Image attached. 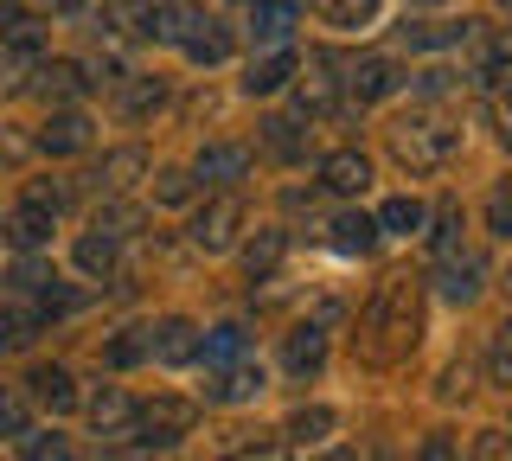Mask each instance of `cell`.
Masks as SVG:
<instances>
[{
  "instance_id": "6da1fadb",
  "label": "cell",
  "mask_w": 512,
  "mask_h": 461,
  "mask_svg": "<svg viewBox=\"0 0 512 461\" xmlns=\"http://www.w3.org/2000/svg\"><path fill=\"white\" fill-rule=\"evenodd\" d=\"M365 333H378V359H397V353L416 346V333H423V308H416V289L404 276H391L372 295V308H365Z\"/></svg>"
},
{
  "instance_id": "7a4b0ae2",
  "label": "cell",
  "mask_w": 512,
  "mask_h": 461,
  "mask_svg": "<svg viewBox=\"0 0 512 461\" xmlns=\"http://www.w3.org/2000/svg\"><path fill=\"white\" fill-rule=\"evenodd\" d=\"M455 148H461V135L448 129L436 109H416V116H404V122L391 129V154H397L410 173H442L448 161H455Z\"/></svg>"
},
{
  "instance_id": "3957f363",
  "label": "cell",
  "mask_w": 512,
  "mask_h": 461,
  "mask_svg": "<svg viewBox=\"0 0 512 461\" xmlns=\"http://www.w3.org/2000/svg\"><path fill=\"white\" fill-rule=\"evenodd\" d=\"M237 231H244V199L218 193V199H205L199 212H192L186 244H192V250H205V257H224V250L237 244Z\"/></svg>"
},
{
  "instance_id": "277c9868",
  "label": "cell",
  "mask_w": 512,
  "mask_h": 461,
  "mask_svg": "<svg viewBox=\"0 0 512 461\" xmlns=\"http://www.w3.org/2000/svg\"><path fill=\"white\" fill-rule=\"evenodd\" d=\"M199 423V404H186V397H154L148 410H135V429H128V442H141V449H167V442H180L186 429Z\"/></svg>"
},
{
  "instance_id": "5b68a950",
  "label": "cell",
  "mask_w": 512,
  "mask_h": 461,
  "mask_svg": "<svg viewBox=\"0 0 512 461\" xmlns=\"http://www.w3.org/2000/svg\"><path fill=\"white\" fill-rule=\"evenodd\" d=\"M340 71H346V65H340L333 52H308V84H301V97H295L301 116H320V109H333V97H340V84H346Z\"/></svg>"
},
{
  "instance_id": "8992f818",
  "label": "cell",
  "mask_w": 512,
  "mask_h": 461,
  "mask_svg": "<svg viewBox=\"0 0 512 461\" xmlns=\"http://www.w3.org/2000/svg\"><path fill=\"white\" fill-rule=\"evenodd\" d=\"M244 26H250L256 45L276 52V45H288V33L301 26V0H250V20Z\"/></svg>"
},
{
  "instance_id": "52a82bcc",
  "label": "cell",
  "mask_w": 512,
  "mask_h": 461,
  "mask_svg": "<svg viewBox=\"0 0 512 461\" xmlns=\"http://www.w3.org/2000/svg\"><path fill=\"white\" fill-rule=\"evenodd\" d=\"M148 359H160V365H192V359H199V327L180 321V314L154 321L148 327Z\"/></svg>"
},
{
  "instance_id": "ba28073f",
  "label": "cell",
  "mask_w": 512,
  "mask_h": 461,
  "mask_svg": "<svg viewBox=\"0 0 512 461\" xmlns=\"http://www.w3.org/2000/svg\"><path fill=\"white\" fill-rule=\"evenodd\" d=\"M244 173H250L244 141H212V148H199V161H192V180H205V186H237Z\"/></svg>"
},
{
  "instance_id": "9c48e42d",
  "label": "cell",
  "mask_w": 512,
  "mask_h": 461,
  "mask_svg": "<svg viewBox=\"0 0 512 461\" xmlns=\"http://www.w3.org/2000/svg\"><path fill=\"white\" fill-rule=\"evenodd\" d=\"M263 391H269V378H263V365H250V359L218 365L212 385H205V397H212V404H256Z\"/></svg>"
},
{
  "instance_id": "30bf717a",
  "label": "cell",
  "mask_w": 512,
  "mask_h": 461,
  "mask_svg": "<svg viewBox=\"0 0 512 461\" xmlns=\"http://www.w3.org/2000/svg\"><path fill=\"white\" fill-rule=\"evenodd\" d=\"M135 397H128V391H116V385H103V391H96L90 397V429H96V436H116V442H128V429H135Z\"/></svg>"
},
{
  "instance_id": "8fae6325",
  "label": "cell",
  "mask_w": 512,
  "mask_h": 461,
  "mask_svg": "<svg viewBox=\"0 0 512 461\" xmlns=\"http://www.w3.org/2000/svg\"><path fill=\"white\" fill-rule=\"evenodd\" d=\"M180 52L192 58V65H231L237 39H231V26H218V20H192L186 39H180Z\"/></svg>"
},
{
  "instance_id": "7c38bea8",
  "label": "cell",
  "mask_w": 512,
  "mask_h": 461,
  "mask_svg": "<svg viewBox=\"0 0 512 461\" xmlns=\"http://www.w3.org/2000/svg\"><path fill=\"white\" fill-rule=\"evenodd\" d=\"M397 84H404V71H397L391 58H359V65H346V90L359 103H384Z\"/></svg>"
},
{
  "instance_id": "4fadbf2b",
  "label": "cell",
  "mask_w": 512,
  "mask_h": 461,
  "mask_svg": "<svg viewBox=\"0 0 512 461\" xmlns=\"http://www.w3.org/2000/svg\"><path fill=\"white\" fill-rule=\"evenodd\" d=\"M282 365L295 378H314L320 365H327V327H314V321H301L295 333L282 340Z\"/></svg>"
},
{
  "instance_id": "5bb4252c",
  "label": "cell",
  "mask_w": 512,
  "mask_h": 461,
  "mask_svg": "<svg viewBox=\"0 0 512 461\" xmlns=\"http://www.w3.org/2000/svg\"><path fill=\"white\" fill-rule=\"evenodd\" d=\"M320 186H327V193H340V199L365 193V186H372V161H365V154H352V148L327 154V161H320Z\"/></svg>"
},
{
  "instance_id": "9a60e30c",
  "label": "cell",
  "mask_w": 512,
  "mask_h": 461,
  "mask_svg": "<svg viewBox=\"0 0 512 461\" xmlns=\"http://www.w3.org/2000/svg\"><path fill=\"white\" fill-rule=\"evenodd\" d=\"M244 353H250V327L244 321H218L212 333H199V359L212 365V372L218 365H237Z\"/></svg>"
},
{
  "instance_id": "2e32d148",
  "label": "cell",
  "mask_w": 512,
  "mask_h": 461,
  "mask_svg": "<svg viewBox=\"0 0 512 461\" xmlns=\"http://www.w3.org/2000/svg\"><path fill=\"white\" fill-rule=\"evenodd\" d=\"M39 148L45 154H84L90 148V116H84V109H58V116L45 122Z\"/></svg>"
},
{
  "instance_id": "e0dca14e",
  "label": "cell",
  "mask_w": 512,
  "mask_h": 461,
  "mask_svg": "<svg viewBox=\"0 0 512 461\" xmlns=\"http://www.w3.org/2000/svg\"><path fill=\"white\" fill-rule=\"evenodd\" d=\"M0 45L20 52V58H32L45 45V20H39V13H26V7H0Z\"/></svg>"
},
{
  "instance_id": "ac0fdd59",
  "label": "cell",
  "mask_w": 512,
  "mask_h": 461,
  "mask_svg": "<svg viewBox=\"0 0 512 461\" xmlns=\"http://www.w3.org/2000/svg\"><path fill=\"white\" fill-rule=\"evenodd\" d=\"M295 65H301V58L288 52V45H276V52H269V58H256V65H250L244 90H250V97H276V90L288 84V77H295Z\"/></svg>"
},
{
  "instance_id": "d6986e66",
  "label": "cell",
  "mask_w": 512,
  "mask_h": 461,
  "mask_svg": "<svg viewBox=\"0 0 512 461\" xmlns=\"http://www.w3.org/2000/svg\"><path fill=\"white\" fill-rule=\"evenodd\" d=\"M52 218H58V212H45V205H32V199H26L20 212L7 218V244H13V250H39V244H52Z\"/></svg>"
},
{
  "instance_id": "ffe728a7",
  "label": "cell",
  "mask_w": 512,
  "mask_h": 461,
  "mask_svg": "<svg viewBox=\"0 0 512 461\" xmlns=\"http://www.w3.org/2000/svg\"><path fill=\"white\" fill-rule=\"evenodd\" d=\"M423 225H429V205L410 199V193H397V199L378 205V237H410V231H423Z\"/></svg>"
},
{
  "instance_id": "44dd1931",
  "label": "cell",
  "mask_w": 512,
  "mask_h": 461,
  "mask_svg": "<svg viewBox=\"0 0 512 461\" xmlns=\"http://www.w3.org/2000/svg\"><path fill=\"white\" fill-rule=\"evenodd\" d=\"M474 33V20H423V26H404L410 52H448V45H461Z\"/></svg>"
},
{
  "instance_id": "7402d4cb",
  "label": "cell",
  "mask_w": 512,
  "mask_h": 461,
  "mask_svg": "<svg viewBox=\"0 0 512 461\" xmlns=\"http://www.w3.org/2000/svg\"><path fill=\"white\" fill-rule=\"evenodd\" d=\"M333 250L340 257H372V244H378V218H359V212H346V218H333Z\"/></svg>"
},
{
  "instance_id": "603a6c76",
  "label": "cell",
  "mask_w": 512,
  "mask_h": 461,
  "mask_svg": "<svg viewBox=\"0 0 512 461\" xmlns=\"http://www.w3.org/2000/svg\"><path fill=\"white\" fill-rule=\"evenodd\" d=\"M32 397H39L45 410H71L77 404V385H71V372H64V365H32Z\"/></svg>"
},
{
  "instance_id": "cb8c5ba5",
  "label": "cell",
  "mask_w": 512,
  "mask_h": 461,
  "mask_svg": "<svg viewBox=\"0 0 512 461\" xmlns=\"http://www.w3.org/2000/svg\"><path fill=\"white\" fill-rule=\"evenodd\" d=\"M480 276H487V263H480V257H442V295L448 301H474L480 295Z\"/></svg>"
},
{
  "instance_id": "d4e9b609",
  "label": "cell",
  "mask_w": 512,
  "mask_h": 461,
  "mask_svg": "<svg viewBox=\"0 0 512 461\" xmlns=\"http://www.w3.org/2000/svg\"><path fill=\"white\" fill-rule=\"evenodd\" d=\"M90 231L96 237H135L141 231V205H128V199H109V205H96V218H90Z\"/></svg>"
},
{
  "instance_id": "484cf974",
  "label": "cell",
  "mask_w": 512,
  "mask_h": 461,
  "mask_svg": "<svg viewBox=\"0 0 512 461\" xmlns=\"http://www.w3.org/2000/svg\"><path fill=\"white\" fill-rule=\"evenodd\" d=\"M141 167H148V154H141V148H109V154H103V167H96V186H109V193H122V186L135 180Z\"/></svg>"
},
{
  "instance_id": "4316f807",
  "label": "cell",
  "mask_w": 512,
  "mask_h": 461,
  "mask_svg": "<svg viewBox=\"0 0 512 461\" xmlns=\"http://www.w3.org/2000/svg\"><path fill=\"white\" fill-rule=\"evenodd\" d=\"M141 359H148V327H122L116 340L103 346V365H109V372H128V365H141Z\"/></svg>"
},
{
  "instance_id": "83f0119b",
  "label": "cell",
  "mask_w": 512,
  "mask_h": 461,
  "mask_svg": "<svg viewBox=\"0 0 512 461\" xmlns=\"http://www.w3.org/2000/svg\"><path fill=\"white\" fill-rule=\"evenodd\" d=\"M314 7H320V20H327V26H346V33H352V26H372L378 20L384 0H314Z\"/></svg>"
},
{
  "instance_id": "f1b7e54d",
  "label": "cell",
  "mask_w": 512,
  "mask_h": 461,
  "mask_svg": "<svg viewBox=\"0 0 512 461\" xmlns=\"http://www.w3.org/2000/svg\"><path fill=\"white\" fill-rule=\"evenodd\" d=\"M282 250H288V231H256L244 244V269L250 276H269V269L282 263Z\"/></svg>"
},
{
  "instance_id": "f546056e",
  "label": "cell",
  "mask_w": 512,
  "mask_h": 461,
  "mask_svg": "<svg viewBox=\"0 0 512 461\" xmlns=\"http://www.w3.org/2000/svg\"><path fill=\"white\" fill-rule=\"evenodd\" d=\"M160 103H167L160 77H128V84H122V116H154Z\"/></svg>"
},
{
  "instance_id": "4dcf8cb0",
  "label": "cell",
  "mask_w": 512,
  "mask_h": 461,
  "mask_svg": "<svg viewBox=\"0 0 512 461\" xmlns=\"http://www.w3.org/2000/svg\"><path fill=\"white\" fill-rule=\"evenodd\" d=\"M340 429V417H333L327 404H301L295 417H288V436H301V442H320V436H333Z\"/></svg>"
},
{
  "instance_id": "1f68e13d",
  "label": "cell",
  "mask_w": 512,
  "mask_h": 461,
  "mask_svg": "<svg viewBox=\"0 0 512 461\" xmlns=\"http://www.w3.org/2000/svg\"><path fill=\"white\" fill-rule=\"evenodd\" d=\"M77 269H84V276H109V269H116V237H77Z\"/></svg>"
},
{
  "instance_id": "d6a6232c",
  "label": "cell",
  "mask_w": 512,
  "mask_h": 461,
  "mask_svg": "<svg viewBox=\"0 0 512 461\" xmlns=\"http://www.w3.org/2000/svg\"><path fill=\"white\" fill-rule=\"evenodd\" d=\"M148 13H154V0H116V7H109V33H141L148 39Z\"/></svg>"
},
{
  "instance_id": "836d02e7",
  "label": "cell",
  "mask_w": 512,
  "mask_h": 461,
  "mask_svg": "<svg viewBox=\"0 0 512 461\" xmlns=\"http://www.w3.org/2000/svg\"><path fill=\"white\" fill-rule=\"evenodd\" d=\"M20 461H64V436L58 429H39V436H32V429H20Z\"/></svg>"
},
{
  "instance_id": "e575fe53",
  "label": "cell",
  "mask_w": 512,
  "mask_h": 461,
  "mask_svg": "<svg viewBox=\"0 0 512 461\" xmlns=\"http://www.w3.org/2000/svg\"><path fill=\"white\" fill-rule=\"evenodd\" d=\"M487 231L512 244V180H500V186H493V199H487Z\"/></svg>"
},
{
  "instance_id": "d590c367",
  "label": "cell",
  "mask_w": 512,
  "mask_h": 461,
  "mask_svg": "<svg viewBox=\"0 0 512 461\" xmlns=\"http://www.w3.org/2000/svg\"><path fill=\"white\" fill-rule=\"evenodd\" d=\"M455 244H461V212H455V205H442V218H436V237H429L436 263H442V257H455Z\"/></svg>"
},
{
  "instance_id": "8d00e7d4",
  "label": "cell",
  "mask_w": 512,
  "mask_h": 461,
  "mask_svg": "<svg viewBox=\"0 0 512 461\" xmlns=\"http://www.w3.org/2000/svg\"><path fill=\"white\" fill-rule=\"evenodd\" d=\"M192 186H199V180H192L186 167H167V173H160V186H154V199H160V205H186Z\"/></svg>"
},
{
  "instance_id": "74e56055",
  "label": "cell",
  "mask_w": 512,
  "mask_h": 461,
  "mask_svg": "<svg viewBox=\"0 0 512 461\" xmlns=\"http://www.w3.org/2000/svg\"><path fill=\"white\" fill-rule=\"evenodd\" d=\"M474 461H512V429H480V436H474Z\"/></svg>"
},
{
  "instance_id": "f35d334b",
  "label": "cell",
  "mask_w": 512,
  "mask_h": 461,
  "mask_svg": "<svg viewBox=\"0 0 512 461\" xmlns=\"http://www.w3.org/2000/svg\"><path fill=\"white\" fill-rule=\"evenodd\" d=\"M263 129H269V148H276L282 154V161H288V154H301V135H295V122H263Z\"/></svg>"
},
{
  "instance_id": "ab89813d",
  "label": "cell",
  "mask_w": 512,
  "mask_h": 461,
  "mask_svg": "<svg viewBox=\"0 0 512 461\" xmlns=\"http://www.w3.org/2000/svg\"><path fill=\"white\" fill-rule=\"evenodd\" d=\"M416 461H455V436H448V429H429L423 449H416Z\"/></svg>"
},
{
  "instance_id": "60d3db41",
  "label": "cell",
  "mask_w": 512,
  "mask_h": 461,
  "mask_svg": "<svg viewBox=\"0 0 512 461\" xmlns=\"http://www.w3.org/2000/svg\"><path fill=\"white\" fill-rule=\"evenodd\" d=\"M26 429V404L13 391H0V436H20Z\"/></svg>"
},
{
  "instance_id": "b9f144b4",
  "label": "cell",
  "mask_w": 512,
  "mask_h": 461,
  "mask_svg": "<svg viewBox=\"0 0 512 461\" xmlns=\"http://www.w3.org/2000/svg\"><path fill=\"white\" fill-rule=\"evenodd\" d=\"M416 90H423V97H442V90H455V71H448V65L416 71Z\"/></svg>"
},
{
  "instance_id": "7bdbcfd3",
  "label": "cell",
  "mask_w": 512,
  "mask_h": 461,
  "mask_svg": "<svg viewBox=\"0 0 512 461\" xmlns=\"http://www.w3.org/2000/svg\"><path fill=\"white\" fill-rule=\"evenodd\" d=\"M487 372H493V385H512V333H500V346H493Z\"/></svg>"
},
{
  "instance_id": "ee69618b",
  "label": "cell",
  "mask_w": 512,
  "mask_h": 461,
  "mask_svg": "<svg viewBox=\"0 0 512 461\" xmlns=\"http://www.w3.org/2000/svg\"><path fill=\"white\" fill-rule=\"evenodd\" d=\"M77 84H84V71H77V65H52V71H45V90H58V97H71Z\"/></svg>"
},
{
  "instance_id": "f6af8a7d",
  "label": "cell",
  "mask_w": 512,
  "mask_h": 461,
  "mask_svg": "<svg viewBox=\"0 0 512 461\" xmlns=\"http://www.w3.org/2000/svg\"><path fill=\"white\" fill-rule=\"evenodd\" d=\"M237 461H288V442H282V436H269V442H256V449H244Z\"/></svg>"
},
{
  "instance_id": "bcb514c9",
  "label": "cell",
  "mask_w": 512,
  "mask_h": 461,
  "mask_svg": "<svg viewBox=\"0 0 512 461\" xmlns=\"http://www.w3.org/2000/svg\"><path fill=\"white\" fill-rule=\"evenodd\" d=\"M314 461H359L352 449H327V455H314Z\"/></svg>"
},
{
  "instance_id": "7dc6e473",
  "label": "cell",
  "mask_w": 512,
  "mask_h": 461,
  "mask_svg": "<svg viewBox=\"0 0 512 461\" xmlns=\"http://www.w3.org/2000/svg\"><path fill=\"white\" fill-rule=\"evenodd\" d=\"M506 135H512V77H506Z\"/></svg>"
},
{
  "instance_id": "c3c4849f",
  "label": "cell",
  "mask_w": 512,
  "mask_h": 461,
  "mask_svg": "<svg viewBox=\"0 0 512 461\" xmlns=\"http://www.w3.org/2000/svg\"><path fill=\"white\" fill-rule=\"evenodd\" d=\"M52 7H58V13H77V7H84V0H52Z\"/></svg>"
},
{
  "instance_id": "681fc988",
  "label": "cell",
  "mask_w": 512,
  "mask_h": 461,
  "mask_svg": "<svg viewBox=\"0 0 512 461\" xmlns=\"http://www.w3.org/2000/svg\"><path fill=\"white\" fill-rule=\"evenodd\" d=\"M416 7H442V0H416Z\"/></svg>"
},
{
  "instance_id": "f907efd6",
  "label": "cell",
  "mask_w": 512,
  "mask_h": 461,
  "mask_svg": "<svg viewBox=\"0 0 512 461\" xmlns=\"http://www.w3.org/2000/svg\"><path fill=\"white\" fill-rule=\"evenodd\" d=\"M0 237H7V225H0Z\"/></svg>"
}]
</instances>
